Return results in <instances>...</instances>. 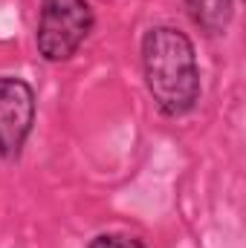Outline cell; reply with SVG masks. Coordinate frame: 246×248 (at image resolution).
<instances>
[{
  "mask_svg": "<svg viewBox=\"0 0 246 248\" xmlns=\"http://www.w3.org/2000/svg\"><path fill=\"white\" fill-rule=\"evenodd\" d=\"M145 87L168 119L191 113L200 101V66L191 38L174 26H154L142 38Z\"/></svg>",
  "mask_w": 246,
  "mask_h": 248,
  "instance_id": "6da1fadb",
  "label": "cell"
},
{
  "mask_svg": "<svg viewBox=\"0 0 246 248\" xmlns=\"http://www.w3.org/2000/svg\"><path fill=\"white\" fill-rule=\"evenodd\" d=\"M96 26L93 6L87 0H41L38 12V55L50 63L70 61Z\"/></svg>",
  "mask_w": 246,
  "mask_h": 248,
  "instance_id": "7a4b0ae2",
  "label": "cell"
},
{
  "mask_svg": "<svg viewBox=\"0 0 246 248\" xmlns=\"http://www.w3.org/2000/svg\"><path fill=\"white\" fill-rule=\"evenodd\" d=\"M35 124V90L23 78L0 75V156L15 162Z\"/></svg>",
  "mask_w": 246,
  "mask_h": 248,
  "instance_id": "3957f363",
  "label": "cell"
},
{
  "mask_svg": "<svg viewBox=\"0 0 246 248\" xmlns=\"http://www.w3.org/2000/svg\"><path fill=\"white\" fill-rule=\"evenodd\" d=\"M191 23L206 35H223L235 15V0H183Z\"/></svg>",
  "mask_w": 246,
  "mask_h": 248,
  "instance_id": "277c9868",
  "label": "cell"
},
{
  "mask_svg": "<svg viewBox=\"0 0 246 248\" xmlns=\"http://www.w3.org/2000/svg\"><path fill=\"white\" fill-rule=\"evenodd\" d=\"M87 248H148L142 240L130 237V234H99L90 240Z\"/></svg>",
  "mask_w": 246,
  "mask_h": 248,
  "instance_id": "5b68a950",
  "label": "cell"
}]
</instances>
